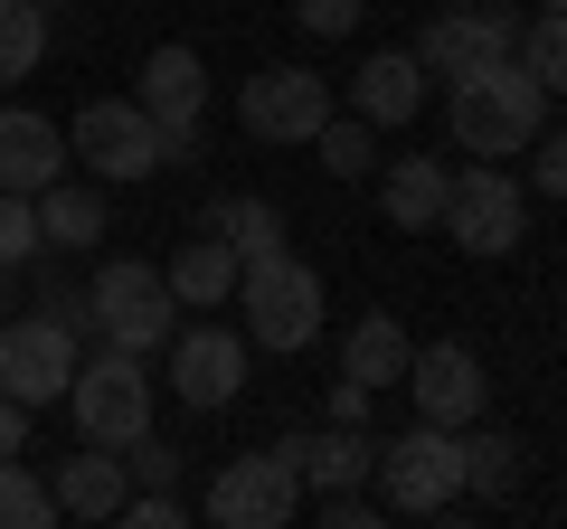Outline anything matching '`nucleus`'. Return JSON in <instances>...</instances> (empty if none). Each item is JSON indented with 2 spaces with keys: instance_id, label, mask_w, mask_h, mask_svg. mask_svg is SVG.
I'll list each match as a JSON object with an SVG mask.
<instances>
[{
  "instance_id": "27",
  "label": "nucleus",
  "mask_w": 567,
  "mask_h": 529,
  "mask_svg": "<svg viewBox=\"0 0 567 529\" xmlns=\"http://www.w3.org/2000/svg\"><path fill=\"white\" fill-rule=\"evenodd\" d=\"M58 520V491L20 464V454H0V529H48Z\"/></svg>"
},
{
  "instance_id": "2",
  "label": "nucleus",
  "mask_w": 567,
  "mask_h": 529,
  "mask_svg": "<svg viewBox=\"0 0 567 529\" xmlns=\"http://www.w3.org/2000/svg\"><path fill=\"white\" fill-rule=\"evenodd\" d=\"M227 303H246V350H312L322 341V264L284 256V246L246 256Z\"/></svg>"
},
{
  "instance_id": "35",
  "label": "nucleus",
  "mask_w": 567,
  "mask_h": 529,
  "mask_svg": "<svg viewBox=\"0 0 567 529\" xmlns=\"http://www.w3.org/2000/svg\"><path fill=\"white\" fill-rule=\"evenodd\" d=\"M360 416H369V387L341 378V387H331V426H360Z\"/></svg>"
},
{
  "instance_id": "4",
  "label": "nucleus",
  "mask_w": 567,
  "mask_h": 529,
  "mask_svg": "<svg viewBox=\"0 0 567 529\" xmlns=\"http://www.w3.org/2000/svg\"><path fill=\"white\" fill-rule=\"evenodd\" d=\"M379 501H388V520L398 510H454L464 501V426H406L398 445H379Z\"/></svg>"
},
{
  "instance_id": "8",
  "label": "nucleus",
  "mask_w": 567,
  "mask_h": 529,
  "mask_svg": "<svg viewBox=\"0 0 567 529\" xmlns=\"http://www.w3.org/2000/svg\"><path fill=\"white\" fill-rule=\"evenodd\" d=\"M66 152H76L95 180H152V170H162V123L142 114L133 95H104V104H85V114L66 123Z\"/></svg>"
},
{
  "instance_id": "29",
  "label": "nucleus",
  "mask_w": 567,
  "mask_h": 529,
  "mask_svg": "<svg viewBox=\"0 0 567 529\" xmlns=\"http://www.w3.org/2000/svg\"><path fill=\"white\" fill-rule=\"evenodd\" d=\"M29 256H39V199L0 189V264H29Z\"/></svg>"
},
{
  "instance_id": "5",
  "label": "nucleus",
  "mask_w": 567,
  "mask_h": 529,
  "mask_svg": "<svg viewBox=\"0 0 567 529\" xmlns=\"http://www.w3.org/2000/svg\"><path fill=\"white\" fill-rule=\"evenodd\" d=\"M85 331L114 350H162L171 341V274L142 256H114L95 264V284H85Z\"/></svg>"
},
{
  "instance_id": "18",
  "label": "nucleus",
  "mask_w": 567,
  "mask_h": 529,
  "mask_svg": "<svg viewBox=\"0 0 567 529\" xmlns=\"http://www.w3.org/2000/svg\"><path fill=\"white\" fill-rule=\"evenodd\" d=\"M48 491H58V520H114L133 483H123L114 445H85L76 464H58V483H48Z\"/></svg>"
},
{
  "instance_id": "16",
  "label": "nucleus",
  "mask_w": 567,
  "mask_h": 529,
  "mask_svg": "<svg viewBox=\"0 0 567 529\" xmlns=\"http://www.w3.org/2000/svg\"><path fill=\"white\" fill-rule=\"evenodd\" d=\"M416 104H425V66H416V48H379V58L350 76V114H360L369 133H406V123H416Z\"/></svg>"
},
{
  "instance_id": "15",
  "label": "nucleus",
  "mask_w": 567,
  "mask_h": 529,
  "mask_svg": "<svg viewBox=\"0 0 567 529\" xmlns=\"http://www.w3.org/2000/svg\"><path fill=\"white\" fill-rule=\"evenodd\" d=\"M66 123H48V114H29V104H0V189H29L39 199L48 180H66Z\"/></svg>"
},
{
  "instance_id": "32",
  "label": "nucleus",
  "mask_w": 567,
  "mask_h": 529,
  "mask_svg": "<svg viewBox=\"0 0 567 529\" xmlns=\"http://www.w3.org/2000/svg\"><path fill=\"white\" fill-rule=\"evenodd\" d=\"M529 189H539V199H567V133L529 143Z\"/></svg>"
},
{
  "instance_id": "26",
  "label": "nucleus",
  "mask_w": 567,
  "mask_h": 529,
  "mask_svg": "<svg viewBox=\"0 0 567 529\" xmlns=\"http://www.w3.org/2000/svg\"><path fill=\"white\" fill-rule=\"evenodd\" d=\"M511 58L529 66V76L548 85V95H567V10H539V20H520V48Z\"/></svg>"
},
{
  "instance_id": "14",
  "label": "nucleus",
  "mask_w": 567,
  "mask_h": 529,
  "mask_svg": "<svg viewBox=\"0 0 567 529\" xmlns=\"http://www.w3.org/2000/svg\"><path fill=\"white\" fill-rule=\"evenodd\" d=\"M237 387H246V331L199 322V331H181V341H171V397H181V407L218 416Z\"/></svg>"
},
{
  "instance_id": "11",
  "label": "nucleus",
  "mask_w": 567,
  "mask_h": 529,
  "mask_svg": "<svg viewBox=\"0 0 567 529\" xmlns=\"http://www.w3.org/2000/svg\"><path fill=\"white\" fill-rule=\"evenodd\" d=\"M331 114H341V104H331V85L312 76V66H265V76L237 85V123L256 143H312Z\"/></svg>"
},
{
  "instance_id": "10",
  "label": "nucleus",
  "mask_w": 567,
  "mask_h": 529,
  "mask_svg": "<svg viewBox=\"0 0 567 529\" xmlns=\"http://www.w3.org/2000/svg\"><path fill=\"white\" fill-rule=\"evenodd\" d=\"M293 510H303V464L293 454H237L208 483V520L218 529H284Z\"/></svg>"
},
{
  "instance_id": "21",
  "label": "nucleus",
  "mask_w": 567,
  "mask_h": 529,
  "mask_svg": "<svg viewBox=\"0 0 567 529\" xmlns=\"http://www.w3.org/2000/svg\"><path fill=\"white\" fill-rule=\"evenodd\" d=\"M445 180H454L445 162H388V180H379L388 227H406V237H416V227H435V218H445Z\"/></svg>"
},
{
  "instance_id": "17",
  "label": "nucleus",
  "mask_w": 567,
  "mask_h": 529,
  "mask_svg": "<svg viewBox=\"0 0 567 529\" xmlns=\"http://www.w3.org/2000/svg\"><path fill=\"white\" fill-rule=\"evenodd\" d=\"M406 360H416V341H406L398 312H360L350 341H341V378H360L369 397H379V387H406Z\"/></svg>"
},
{
  "instance_id": "19",
  "label": "nucleus",
  "mask_w": 567,
  "mask_h": 529,
  "mask_svg": "<svg viewBox=\"0 0 567 529\" xmlns=\"http://www.w3.org/2000/svg\"><path fill=\"white\" fill-rule=\"evenodd\" d=\"M162 274H171V303H189V312H218L227 293H237V246H227V237H189L181 256L162 264Z\"/></svg>"
},
{
  "instance_id": "30",
  "label": "nucleus",
  "mask_w": 567,
  "mask_h": 529,
  "mask_svg": "<svg viewBox=\"0 0 567 529\" xmlns=\"http://www.w3.org/2000/svg\"><path fill=\"white\" fill-rule=\"evenodd\" d=\"M369 20V0H293V29L303 39H350Z\"/></svg>"
},
{
  "instance_id": "6",
  "label": "nucleus",
  "mask_w": 567,
  "mask_h": 529,
  "mask_svg": "<svg viewBox=\"0 0 567 529\" xmlns=\"http://www.w3.org/2000/svg\"><path fill=\"white\" fill-rule=\"evenodd\" d=\"M76 341H85V331L58 322V312H20V322H0V387H10L29 416L66 407V378H76V360H85Z\"/></svg>"
},
{
  "instance_id": "22",
  "label": "nucleus",
  "mask_w": 567,
  "mask_h": 529,
  "mask_svg": "<svg viewBox=\"0 0 567 529\" xmlns=\"http://www.w3.org/2000/svg\"><path fill=\"white\" fill-rule=\"evenodd\" d=\"M369 473H379V445H369L360 426H322V435H303V483H322V491H360Z\"/></svg>"
},
{
  "instance_id": "9",
  "label": "nucleus",
  "mask_w": 567,
  "mask_h": 529,
  "mask_svg": "<svg viewBox=\"0 0 567 529\" xmlns=\"http://www.w3.org/2000/svg\"><path fill=\"white\" fill-rule=\"evenodd\" d=\"M511 48H520V20H511L502 0H454V10L425 20L416 66H425V85H454V76H473V66L511 58Z\"/></svg>"
},
{
  "instance_id": "24",
  "label": "nucleus",
  "mask_w": 567,
  "mask_h": 529,
  "mask_svg": "<svg viewBox=\"0 0 567 529\" xmlns=\"http://www.w3.org/2000/svg\"><path fill=\"white\" fill-rule=\"evenodd\" d=\"M48 58V0H0V85H20Z\"/></svg>"
},
{
  "instance_id": "28",
  "label": "nucleus",
  "mask_w": 567,
  "mask_h": 529,
  "mask_svg": "<svg viewBox=\"0 0 567 529\" xmlns=\"http://www.w3.org/2000/svg\"><path fill=\"white\" fill-rule=\"evenodd\" d=\"M312 152H322V170H331V180H369V170H379V133H369V123L360 114H331L322 123V133H312Z\"/></svg>"
},
{
  "instance_id": "34",
  "label": "nucleus",
  "mask_w": 567,
  "mask_h": 529,
  "mask_svg": "<svg viewBox=\"0 0 567 529\" xmlns=\"http://www.w3.org/2000/svg\"><path fill=\"white\" fill-rule=\"evenodd\" d=\"M20 445H29V407L0 387V454H20Z\"/></svg>"
},
{
  "instance_id": "36",
  "label": "nucleus",
  "mask_w": 567,
  "mask_h": 529,
  "mask_svg": "<svg viewBox=\"0 0 567 529\" xmlns=\"http://www.w3.org/2000/svg\"><path fill=\"white\" fill-rule=\"evenodd\" d=\"M539 10H567V0H539Z\"/></svg>"
},
{
  "instance_id": "33",
  "label": "nucleus",
  "mask_w": 567,
  "mask_h": 529,
  "mask_svg": "<svg viewBox=\"0 0 567 529\" xmlns=\"http://www.w3.org/2000/svg\"><path fill=\"white\" fill-rule=\"evenodd\" d=\"M369 520H388L379 491H322V529H369Z\"/></svg>"
},
{
  "instance_id": "7",
  "label": "nucleus",
  "mask_w": 567,
  "mask_h": 529,
  "mask_svg": "<svg viewBox=\"0 0 567 529\" xmlns=\"http://www.w3.org/2000/svg\"><path fill=\"white\" fill-rule=\"evenodd\" d=\"M445 227L454 246H464V256H511V246H520V227H529V189L511 180V170H492V162H473V170H454L445 180Z\"/></svg>"
},
{
  "instance_id": "1",
  "label": "nucleus",
  "mask_w": 567,
  "mask_h": 529,
  "mask_svg": "<svg viewBox=\"0 0 567 529\" xmlns=\"http://www.w3.org/2000/svg\"><path fill=\"white\" fill-rule=\"evenodd\" d=\"M445 123H454V143L473 162H511V152H529L548 133V85L520 58H492V66L445 85Z\"/></svg>"
},
{
  "instance_id": "31",
  "label": "nucleus",
  "mask_w": 567,
  "mask_h": 529,
  "mask_svg": "<svg viewBox=\"0 0 567 529\" xmlns=\"http://www.w3.org/2000/svg\"><path fill=\"white\" fill-rule=\"evenodd\" d=\"M123 483H133V491H142V483H181V454H171V445H162V435L142 426V435H133V445H123Z\"/></svg>"
},
{
  "instance_id": "3",
  "label": "nucleus",
  "mask_w": 567,
  "mask_h": 529,
  "mask_svg": "<svg viewBox=\"0 0 567 529\" xmlns=\"http://www.w3.org/2000/svg\"><path fill=\"white\" fill-rule=\"evenodd\" d=\"M66 416H76L85 445H133L142 426H152V369H142V350H114L104 341L95 360H76V378H66Z\"/></svg>"
},
{
  "instance_id": "12",
  "label": "nucleus",
  "mask_w": 567,
  "mask_h": 529,
  "mask_svg": "<svg viewBox=\"0 0 567 529\" xmlns=\"http://www.w3.org/2000/svg\"><path fill=\"white\" fill-rule=\"evenodd\" d=\"M142 114L162 123V162H189L199 152V114H208V66H199V48H152L142 58Z\"/></svg>"
},
{
  "instance_id": "13",
  "label": "nucleus",
  "mask_w": 567,
  "mask_h": 529,
  "mask_svg": "<svg viewBox=\"0 0 567 529\" xmlns=\"http://www.w3.org/2000/svg\"><path fill=\"white\" fill-rule=\"evenodd\" d=\"M406 387H416L425 426H473V416L492 407V378H483V360H473V341H425L416 360H406Z\"/></svg>"
},
{
  "instance_id": "25",
  "label": "nucleus",
  "mask_w": 567,
  "mask_h": 529,
  "mask_svg": "<svg viewBox=\"0 0 567 529\" xmlns=\"http://www.w3.org/2000/svg\"><path fill=\"white\" fill-rule=\"evenodd\" d=\"M208 227L237 246V264H246V256H275V246H284V208H275V199H218V208H208Z\"/></svg>"
},
{
  "instance_id": "23",
  "label": "nucleus",
  "mask_w": 567,
  "mask_h": 529,
  "mask_svg": "<svg viewBox=\"0 0 567 529\" xmlns=\"http://www.w3.org/2000/svg\"><path fill=\"white\" fill-rule=\"evenodd\" d=\"M511 483H520V435H502V426L473 416V426H464V491H473V501H502Z\"/></svg>"
},
{
  "instance_id": "20",
  "label": "nucleus",
  "mask_w": 567,
  "mask_h": 529,
  "mask_svg": "<svg viewBox=\"0 0 567 529\" xmlns=\"http://www.w3.org/2000/svg\"><path fill=\"white\" fill-rule=\"evenodd\" d=\"M95 237H104V180H48L39 189V246L85 256Z\"/></svg>"
}]
</instances>
